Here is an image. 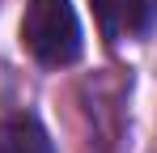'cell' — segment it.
<instances>
[{
	"instance_id": "6da1fadb",
	"label": "cell",
	"mask_w": 157,
	"mask_h": 153,
	"mask_svg": "<svg viewBox=\"0 0 157 153\" xmlns=\"http://www.w3.org/2000/svg\"><path fill=\"white\" fill-rule=\"evenodd\" d=\"M21 43L26 51L47 64V68H64L81 55V22L77 9L68 0H30L26 17H21Z\"/></svg>"
},
{
	"instance_id": "7a4b0ae2",
	"label": "cell",
	"mask_w": 157,
	"mask_h": 153,
	"mask_svg": "<svg viewBox=\"0 0 157 153\" xmlns=\"http://www.w3.org/2000/svg\"><path fill=\"white\" fill-rule=\"evenodd\" d=\"M94 4V17H98V30L102 38L119 43L128 34H140L144 30V0H89Z\"/></svg>"
},
{
	"instance_id": "3957f363",
	"label": "cell",
	"mask_w": 157,
	"mask_h": 153,
	"mask_svg": "<svg viewBox=\"0 0 157 153\" xmlns=\"http://www.w3.org/2000/svg\"><path fill=\"white\" fill-rule=\"evenodd\" d=\"M0 153H55L47 128L34 115H9L0 119Z\"/></svg>"
}]
</instances>
